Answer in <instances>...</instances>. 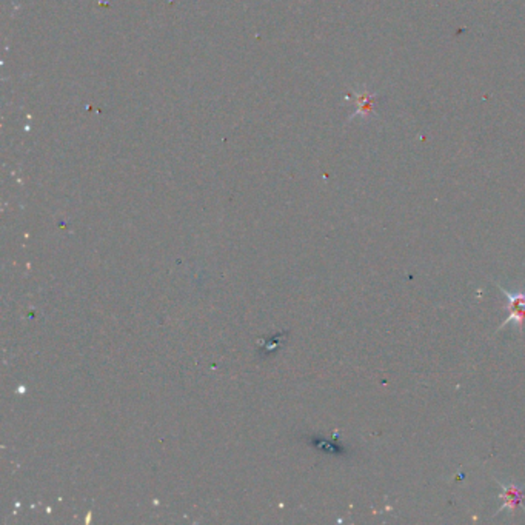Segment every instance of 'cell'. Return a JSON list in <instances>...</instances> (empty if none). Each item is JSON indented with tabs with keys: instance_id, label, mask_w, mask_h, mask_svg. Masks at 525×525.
<instances>
[{
	"instance_id": "cell-1",
	"label": "cell",
	"mask_w": 525,
	"mask_h": 525,
	"mask_svg": "<svg viewBox=\"0 0 525 525\" xmlns=\"http://www.w3.org/2000/svg\"><path fill=\"white\" fill-rule=\"evenodd\" d=\"M504 294L508 299V304H507L508 318L503 324V327L510 324V322H516L519 330H522L524 322H525V293H516V292H508V290H504Z\"/></svg>"
},
{
	"instance_id": "cell-2",
	"label": "cell",
	"mask_w": 525,
	"mask_h": 525,
	"mask_svg": "<svg viewBox=\"0 0 525 525\" xmlns=\"http://www.w3.org/2000/svg\"><path fill=\"white\" fill-rule=\"evenodd\" d=\"M503 496L505 499V504L503 508H510V510H513V508L516 505H519L521 499H522V491L514 487V486H508V487H503Z\"/></svg>"
}]
</instances>
